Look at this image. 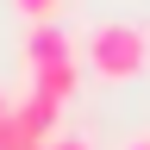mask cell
I'll return each mask as SVG.
<instances>
[{
  "instance_id": "cell-1",
  "label": "cell",
  "mask_w": 150,
  "mask_h": 150,
  "mask_svg": "<svg viewBox=\"0 0 150 150\" xmlns=\"http://www.w3.org/2000/svg\"><path fill=\"white\" fill-rule=\"evenodd\" d=\"M144 63H150L144 25H131V19L94 25V38H88V69L100 75V81H131V75H144Z\"/></svg>"
},
{
  "instance_id": "cell-2",
  "label": "cell",
  "mask_w": 150,
  "mask_h": 150,
  "mask_svg": "<svg viewBox=\"0 0 150 150\" xmlns=\"http://www.w3.org/2000/svg\"><path fill=\"white\" fill-rule=\"evenodd\" d=\"M75 88H81V63L75 56H56V63H31V88L25 94H44V100H75Z\"/></svg>"
},
{
  "instance_id": "cell-3",
  "label": "cell",
  "mask_w": 150,
  "mask_h": 150,
  "mask_svg": "<svg viewBox=\"0 0 150 150\" xmlns=\"http://www.w3.org/2000/svg\"><path fill=\"white\" fill-rule=\"evenodd\" d=\"M56 119H63V106H56V100H44V94L13 100V125L25 131V138H38V144H50V138H56Z\"/></svg>"
},
{
  "instance_id": "cell-4",
  "label": "cell",
  "mask_w": 150,
  "mask_h": 150,
  "mask_svg": "<svg viewBox=\"0 0 150 150\" xmlns=\"http://www.w3.org/2000/svg\"><path fill=\"white\" fill-rule=\"evenodd\" d=\"M19 13L31 19V25H44V19H56V6H63V0H13Z\"/></svg>"
},
{
  "instance_id": "cell-5",
  "label": "cell",
  "mask_w": 150,
  "mask_h": 150,
  "mask_svg": "<svg viewBox=\"0 0 150 150\" xmlns=\"http://www.w3.org/2000/svg\"><path fill=\"white\" fill-rule=\"evenodd\" d=\"M50 150H88L81 138H50Z\"/></svg>"
},
{
  "instance_id": "cell-6",
  "label": "cell",
  "mask_w": 150,
  "mask_h": 150,
  "mask_svg": "<svg viewBox=\"0 0 150 150\" xmlns=\"http://www.w3.org/2000/svg\"><path fill=\"white\" fill-rule=\"evenodd\" d=\"M6 112H13V100H6V94H0V125H6Z\"/></svg>"
},
{
  "instance_id": "cell-7",
  "label": "cell",
  "mask_w": 150,
  "mask_h": 150,
  "mask_svg": "<svg viewBox=\"0 0 150 150\" xmlns=\"http://www.w3.org/2000/svg\"><path fill=\"white\" fill-rule=\"evenodd\" d=\"M125 150H150V138H138V144H125Z\"/></svg>"
}]
</instances>
